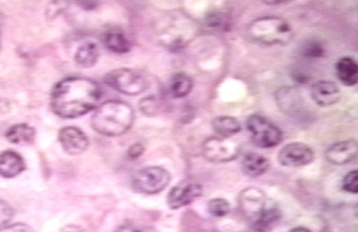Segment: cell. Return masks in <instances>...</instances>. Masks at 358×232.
I'll use <instances>...</instances> for the list:
<instances>
[{
	"label": "cell",
	"mask_w": 358,
	"mask_h": 232,
	"mask_svg": "<svg viewBox=\"0 0 358 232\" xmlns=\"http://www.w3.org/2000/svg\"><path fill=\"white\" fill-rule=\"evenodd\" d=\"M101 98V88L96 83L83 77H71L55 86L51 107L62 118H76L94 109Z\"/></svg>",
	"instance_id": "6da1fadb"
},
{
	"label": "cell",
	"mask_w": 358,
	"mask_h": 232,
	"mask_svg": "<svg viewBox=\"0 0 358 232\" xmlns=\"http://www.w3.org/2000/svg\"><path fill=\"white\" fill-rule=\"evenodd\" d=\"M134 121L131 105L120 101L105 102L95 111L92 126L95 131L107 136H118L127 132Z\"/></svg>",
	"instance_id": "7a4b0ae2"
},
{
	"label": "cell",
	"mask_w": 358,
	"mask_h": 232,
	"mask_svg": "<svg viewBox=\"0 0 358 232\" xmlns=\"http://www.w3.org/2000/svg\"><path fill=\"white\" fill-rule=\"evenodd\" d=\"M248 33L256 42L267 46H287L294 36L288 21L276 15H264L252 21Z\"/></svg>",
	"instance_id": "3957f363"
},
{
	"label": "cell",
	"mask_w": 358,
	"mask_h": 232,
	"mask_svg": "<svg viewBox=\"0 0 358 232\" xmlns=\"http://www.w3.org/2000/svg\"><path fill=\"white\" fill-rule=\"evenodd\" d=\"M246 129L254 144L262 149L279 145L282 141V132L275 123L260 114H252L246 121Z\"/></svg>",
	"instance_id": "277c9868"
},
{
	"label": "cell",
	"mask_w": 358,
	"mask_h": 232,
	"mask_svg": "<svg viewBox=\"0 0 358 232\" xmlns=\"http://www.w3.org/2000/svg\"><path fill=\"white\" fill-rule=\"evenodd\" d=\"M171 176L162 167H148L141 170L132 179V187L136 191L146 194H156L168 187Z\"/></svg>",
	"instance_id": "5b68a950"
},
{
	"label": "cell",
	"mask_w": 358,
	"mask_h": 232,
	"mask_svg": "<svg viewBox=\"0 0 358 232\" xmlns=\"http://www.w3.org/2000/svg\"><path fill=\"white\" fill-rule=\"evenodd\" d=\"M105 82L115 90L128 95H140L147 88V81L141 74L125 68L108 74Z\"/></svg>",
	"instance_id": "8992f818"
},
{
	"label": "cell",
	"mask_w": 358,
	"mask_h": 232,
	"mask_svg": "<svg viewBox=\"0 0 358 232\" xmlns=\"http://www.w3.org/2000/svg\"><path fill=\"white\" fill-rule=\"evenodd\" d=\"M241 147L230 137L208 138L203 145V154L213 163H227L239 156Z\"/></svg>",
	"instance_id": "52a82bcc"
},
{
	"label": "cell",
	"mask_w": 358,
	"mask_h": 232,
	"mask_svg": "<svg viewBox=\"0 0 358 232\" xmlns=\"http://www.w3.org/2000/svg\"><path fill=\"white\" fill-rule=\"evenodd\" d=\"M314 157V151L308 145L302 142H292L279 151L278 161L284 167L299 168L313 163Z\"/></svg>",
	"instance_id": "ba28073f"
},
{
	"label": "cell",
	"mask_w": 358,
	"mask_h": 232,
	"mask_svg": "<svg viewBox=\"0 0 358 232\" xmlns=\"http://www.w3.org/2000/svg\"><path fill=\"white\" fill-rule=\"evenodd\" d=\"M203 191V189L201 184H196V182H180L169 193V208L177 210L189 205L190 203L202 196Z\"/></svg>",
	"instance_id": "9c48e42d"
},
{
	"label": "cell",
	"mask_w": 358,
	"mask_h": 232,
	"mask_svg": "<svg viewBox=\"0 0 358 232\" xmlns=\"http://www.w3.org/2000/svg\"><path fill=\"white\" fill-rule=\"evenodd\" d=\"M239 203L243 212L254 219L259 217L268 205V200L264 191L257 188H248L242 191Z\"/></svg>",
	"instance_id": "30bf717a"
},
{
	"label": "cell",
	"mask_w": 358,
	"mask_h": 232,
	"mask_svg": "<svg viewBox=\"0 0 358 232\" xmlns=\"http://www.w3.org/2000/svg\"><path fill=\"white\" fill-rule=\"evenodd\" d=\"M311 97L321 107L334 105L341 98V92L335 82L329 80H320L314 83L310 89Z\"/></svg>",
	"instance_id": "8fae6325"
},
{
	"label": "cell",
	"mask_w": 358,
	"mask_h": 232,
	"mask_svg": "<svg viewBox=\"0 0 358 232\" xmlns=\"http://www.w3.org/2000/svg\"><path fill=\"white\" fill-rule=\"evenodd\" d=\"M58 138L64 150L71 156H78L87 149V136L79 128L67 126L61 130Z\"/></svg>",
	"instance_id": "7c38bea8"
},
{
	"label": "cell",
	"mask_w": 358,
	"mask_h": 232,
	"mask_svg": "<svg viewBox=\"0 0 358 232\" xmlns=\"http://www.w3.org/2000/svg\"><path fill=\"white\" fill-rule=\"evenodd\" d=\"M357 142L355 139L338 142L331 145L326 151V158L335 165H344L350 163L357 156Z\"/></svg>",
	"instance_id": "4fadbf2b"
},
{
	"label": "cell",
	"mask_w": 358,
	"mask_h": 232,
	"mask_svg": "<svg viewBox=\"0 0 358 232\" xmlns=\"http://www.w3.org/2000/svg\"><path fill=\"white\" fill-rule=\"evenodd\" d=\"M26 169L23 158L14 151H5L0 153V176L14 178Z\"/></svg>",
	"instance_id": "5bb4252c"
},
{
	"label": "cell",
	"mask_w": 358,
	"mask_h": 232,
	"mask_svg": "<svg viewBox=\"0 0 358 232\" xmlns=\"http://www.w3.org/2000/svg\"><path fill=\"white\" fill-rule=\"evenodd\" d=\"M270 161L261 154L249 151L242 161V170L248 177L256 178L264 175L270 168Z\"/></svg>",
	"instance_id": "9a60e30c"
},
{
	"label": "cell",
	"mask_w": 358,
	"mask_h": 232,
	"mask_svg": "<svg viewBox=\"0 0 358 232\" xmlns=\"http://www.w3.org/2000/svg\"><path fill=\"white\" fill-rule=\"evenodd\" d=\"M336 76L339 81L347 86L357 85L358 81V67L353 57H344L336 64Z\"/></svg>",
	"instance_id": "2e32d148"
},
{
	"label": "cell",
	"mask_w": 358,
	"mask_h": 232,
	"mask_svg": "<svg viewBox=\"0 0 358 232\" xmlns=\"http://www.w3.org/2000/svg\"><path fill=\"white\" fill-rule=\"evenodd\" d=\"M194 86L193 79L186 74H176L169 85V94L173 98H183L189 95Z\"/></svg>",
	"instance_id": "e0dca14e"
},
{
	"label": "cell",
	"mask_w": 358,
	"mask_h": 232,
	"mask_svg": "<svg viewBox=\"0 0 358 232\" xmlns=\"http://www.w3.org/2000/svg\"><path fill=\"white\" fill-rule=\"evenodd\" d=\"M213 128L222 137H231L241 132V125L238 120L234 117L222 116L215 117L212 122Z\"/></svg>",
	"instance_id": "ac0fdd59"
},
{
	"label": "cell",
	"mask_w": 358,
	"mask_h": 232,
	"mask_svg": "<svg viewBox=\"0 0 358 232\" xmlns=\"http://www.w3.org/2000/svg\"><path fill=\"white\" fill-rule=\"evenodd\" d=\"M280 218V210L278 209L275 204L268 205V203L266 208L254 222L255 230L259 232L268 231L271 227H273L274 224H276Z\"/></svg>",
	"instance_id": "d6986e66"
},
{
	"label": "cell",
	"mask_w": 358,
	"mask_h": 232,
	"mask_svg": "<svg viewBox=\"0 0 358 232\" xmlns=\"http://www.w3.org/2000/svg\"><path fill=\"white\" fill-rule=\"evenodd\" d=\"M35 135V129L29 125H24V123H20V125L12 126L6 134V137L12 144H26L32 142Z\"/></svg>",
	"instance_id": "ffe728a7"
},
{
	"label": "cell",
	"mask_w": 358,
	"mask_h": 232,
	"mask_svg": "<svg viewBox=\"0 0 358 232\" xmlns=\"http://www.w3.org/2000/svg\"><path fill=\"white\" fill-rule=\"evenodd\" d=\"M104 43L109 50L117 54H124L131 49V43L124 34L119 30L109 31L105 35Z\"/></svg>",
	"instance_id": "44dd1931"
},
{
	"label": "cell",
	"mask_w": 358,
	"mask_h": 232,
	"mask_svg": "<svg viewBox=\"0 0 358 232\" xmlns=\"http://www.w3.org/2000/svg\"><path fill=\"white\" fill-rule=\"evenodd\" d=\"M99 57L98 46L94 42H86L78 48L76 54V63L83 67H91Z\"/></svg>",
	"instance_id": "7402d4cb"
},
{
	"label": "cell",
	"mask_w": 358,
	"mask_h": 232,
	"mask_svg": "<svg viewBox=\"0 0 358 232\" xmlns=\"http://www.w3.org/2000/svg\"><path fill=\"white\" fill-rule=\"evenodd\" d=\"M208 210L213 217L223 218L229 213L231 206L229 202L223 198H215L209 200Z\"/></svg>",
	"instance_id": "603a6c76"
},
{
	"label": "cell",
	"mask_w": 358,
	"mask_h": 232,
	"mask_svg": "<svg viewBox=\"0 0 358 232\" xmlns=\"http://www.w3.org/2000/svg\"><path fill=\"white\" fill-rule=\"evenodd\" d=\"M342 189L347 193H358V172L357 170L348 172L342 182Z\"/></svg>",
	"instance_id": "cb8c5ba5"
},
{
	"label": "cell",
	"mask_w": 358,
	"mask_h": 232,
	"mask_svg": "<svg viewBox=\"0 0 358 232\" xmlns=\"http://www.w3.org/2000/svg\"><path fill=\"white\" fill-rule=\"evenodd\" d=\"M302 52L308 57H321L325 54V49L320 43L311 41L304 46Z\"/></svg>",
	"instance_id": "d4e9b609"
},
{
	"label": "cell",
	"mask_w": 358,
	"mask_h": 232,
	"mask_svg": "<svg viewBox=\"0 0 358 232\" xmlns=\"http://www.w3.org/2000/svg\"><path fill=\"white\" fill-rule=\"evenodd\" d=\"M13 217V210L4 200L0 199V228L7 225Z\"/></svg>",
	"instance_id": "484cf974"
},
{
	"label": "cell",
	"mask_w": 358,
	"mask_h": 232,
	"mask_svg": "<svg viewBox=\"0 0 358 232\" xmlns=\"http://www.w3.org/2000/svg\"><path fill=\"white\" fill-rule=\"evenodd\" d=\"M115 232H157V231L149 226L127 224L120 226Z\"/></svg>",
	"instance_id": "4316f807"
},
{
	"label": "cell",
	"mask_w": 358,
	"mask_h": 232,
	"mask_svg": "<svg viewBox=\"0 0 358 232\" xmlns=\"http://www.w3.org/2000/svg\"><path fill=\"white\" fill-rule=\"evenodd\" d=\"M0 232H33L29 226L23 224L4 226L0 228Z\"/></svg>",
	"instance_id": "83f0119b"
},
{
	"label": "cell",
	"mask_w": 358,
	"mask_h": 232,
	"mask_svg": "<svg viewBox=\"0 0 358 232\" xmlns=\"http://www.w3.org/2000/svg\"><path fill=\"white\" fill-rule=\"evenodd\" d=\"M143 153V145L140 144L132 145L128 151L129 156L131 158V159H137V158L141 156Z\"/></svg>",
	"instance_id": "f1b7e54d"
},
{
	"label": "cell",
	"mask_w": 358,
	"mask_h": 232,
	"mask_svg": "<svg viewBox=\"0 0 358 232\" xmlns=\"http://www.w3.org/2000/svg\"><path fill=\"white\" fill-rule=\"evenodd\" d=\"M289 232H311L308 228L305 227H297V228H293L292 230L289 231Z\"/></svg>",
	"instance_id": "f546056e"
}]
</instances>
